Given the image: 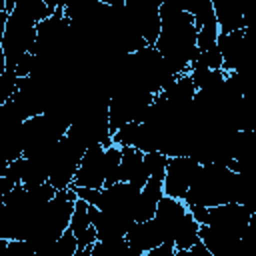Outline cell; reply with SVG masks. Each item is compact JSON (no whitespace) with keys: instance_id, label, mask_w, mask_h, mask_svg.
Instances as JSON below:
<instances>
[{"instance_id":"cell-2","label":"cell","mask_w":256,"mask_h":256,"mask_svg":"<svg viewBox=\"0 0 256 256\" xmlns=\"http://www.w3.org/2000/svg\"><path fill=\"white\" fill-rule=\"evenodd\" d=\"M22 124L24 120L20 118L14 102H6L0 108V168L8 166L24 154Z\"/></svg>"},{"instance_id":"cell-23","label":"cell","mask_w":256,"mask_h":256,"mask_svg":"<svg viewBox=\"0 0 256 256\" xmlns=\"http://www.w3.org/2000/svg\"><path fill=\"white\" fill-rule=\"evenodd\" d=\"M4 72H6V58H4V52L0 48V74H4Z\"/></svg>"},{"instance_id":"cell-12","label":"cell","mask_w":256,"mask_h":256,"mask_svg":"<svg viewBox=\"0 0 256 256\" xmlns=\"http://www.w3.org/2000/svg\"><path fill=\"white\" fill-rule=\"evenodd\" d=\"M198 230H200V224L190 216V212H186V216L182 218V222L178 224V228L174 232V248L176 250L192 248L196 242H200Z\"/></svg>"},{"instance_id":"cell-16","label":"cell","mask_w":256,"mask_h":256,"mask_svg":"<svg viewBox=\"0 0 256 256\" xmlns=\"http://www.w3.org/2000/svg\"><path fill=\"white\" fill-rule=\"evenodd\" d=\"M166 164H168V156L162 154V152H146L142 156V166L150 176H156V174H162L164 176V170H166Z\"/></svg>"},{"instance_id":"cell-6","label":"cell","mask_w":256,"mask_h":256,"mask_svg":"<svg viewBox=\"0 0 256 256\" xmlns=\"http://www.w3.org/2000/svg\"><path fill=\"white\" fill-rule=\"evenodd\" d=\"M186 212H188V208L182 200H176V198H170V196L160 198L152 220L156 224V230H158L162 242H172L174 244V232H176L178 224L182 222V218L186 216Z\"/></svg>"},{"instance_id":"cell-5","label":"cell","mask_w":256,"mask_h":256,"mask_svg":"<svg viewBox=\"0 0 256 256\" xmlns=\"http://www.w3.org/2000/svg\"><path fill=\"white\" fill-rule=\"evenodd\" d=\"M72 184L78 188H92V190L104 188V146L94 144L86 148Z\"/></svg>"},{"instance_id":"cell-15","label":"cell","mask_w":256,"mask_h":256,"mask_svg":"<svg viewBox=\"0 0 256 256\" xmlns=\"http://www.w3.org/2000/svg\"><path fill=\"white\" fill-rule=\"evenodd\" d=\"M120 158H122V148L120 146L110 144L108 148H104V188L118 182Z\"/></svg>"},{"instance_id":"cell-14","label":"cell","mask_w":256,"mask_h":256,"mask_svg":"<svg viewBox=\"0 0 256 256\" xmlns=\"http://www.w3.org/2000/svg\"><path fill=\"white\" fill-rule=\"evenodd\" d=\"M88 256H134L124 238L116 240H96L88 248Z\"/></svg>"},{"instance_id":"cell-7","label":"cell","mask_w":256,"mask_h":256,"mask_svg":"<svg viewBox=\"0 0 256 256\" xmlns=\"http://www.w3.org/2000/svg\"><path fill=\"white\" fill-rule=\"evenodd\" d=\"M124 240L130 246V250H132L134 256H144L148 250H152L158 244H162L154 220L132 222L130 228H128V232L124 234Z\"/></svg>"},{"instance_id":"cell-8","label":"cell","mask_w":256,"mask_h":256,"mask_svg":"<svg viewBox=\"0 0 256 256\" xmlns=\"http://www.w3.org/2000/svg\"><path fill=\"white\" fill-rule=\"evenodd\" d=\"M162 174L150 176L146 180V184L142 186L140 194H138V202H136V212H134V222H146L154 218L156 206L160 202V198L164 196L162 192Z\"/></svg>"},{"instance_id":"cell-13","label":"cell","mask_w":256,"mask_h":256,"mask_svg":"<svg viewBox=\"0 0 256 256\" xmlns=\"http://www.w3.org/2000/svg\"><path fill=\"white\" fill-rule=\"evenodd\" d=\"M218 34H220V30L216 24V16H214V10H210L196 26V48L206 50V48L214 46L218 40Z\"/></svg>"},{"instance_id":"cell-4","label":"cell","mask_w":256,"mask_h":256,"mask_svg":"<svg viewBox=\"0 0 256 256\" xmlns=\"http://www.w3.org/2000/svg\"><path fill=\"white\" fill-rule=\"evenodd\" d=\"M124 14L132 28L144 38L148 46L156 44V38L160 34V14L158 4L150 2H124Z\"/></svg>"},{"instance_id":"cell-24","label":"cell","mask_w":256,"mask_h":256,"mask_svg":"<svg viewBox=\"0 0 256 256\" xmlns=\"http://www.w3.org/2000/svg\"><path fill=\"white\" fill-rule=\"evenodd\" d=\"M74 256H88V248H78L74 252Z\"/></svg>"},{"instance_id":"cell-9","label":"cell","mask_w":256,"mask_h":256,"mask_svg":"<svg viewBox=\"0 0 256 256\" xmlns=\"http://www.w3.org/2000/svg\"><path fill=\"white\" fill-rule=\"evenodd\" d=\"M142 152L136 148H122V158H120V168H118V182H128L136 188L142 190V186L148 180V174L142 166Z\"/></svg>"},{"instance_id":"cell-22","label":"cell","mask_w":256,"mask_h":256,"mask_svg":"<svg viewBox=\"0 0 256 256\" xmlns=\"http://www.w3.org/2000/svg\"><path fill=\"white\" fill-rule=\"evenodd\" d=\"M174 256H212V254L206 250V246H204L202 242H196V244H194L192 248H188V250H176Z\"/></svg>"},{"instance_id":"cell-3","label":"cell","mask_w":256,"mask_h":256,"mask_svg":"<svg viewBox=\"0 0 256 256\" xmlns=\"http://www.w3.org/2000/svg\"><path fill=\"white\" fill-rule=\"evenodd\" d=\"M198 168H200V164L190 156H170L166 170H164V180H162L164 196L182 200L188 186L192 184Z\"/></svg>"},{"instance_id":"cell-18","label":"cell","mask_w":256,"mask_h":256,"mask_svg":"<svg viewBox=\"0 0 256 256\" xmlns=\"http://www.w3.org/2000/svg\"><path fill=\"white\" fill-rule=\"evenodd\" d=\"M16 86H18V76L14 72H4L0 74V108L12 100L14 92H16Z\"/></svg>"},{"instance_id":"cell-19","label":"cell","mask_w":256,"mask_h":256,"mask_svg":"<svg viewBox=\"0 0 256 256\" xmlns=\"http://www.w3.org/2000/svg\"><path fill=\"white\" fill-rule=\"evenodd\" d=\"M196 60L200 64H204L208 70H222V56H220L216 44L210 46V48H206V50H200V54H198Z\"/></svg>"},{"instance_id":"cell-11","label":"cell","mask_w":256,"mask_h":256,"mask_svg":"<svg viewBox=\"0 0 256 256\" xmlns=\"http://www.w3.org/2000/svg\"><path fill=\"white\" fill-rule=\"evenodd\" d=\"M212 10L216 16V24L220 34H230L236 30H246L248 28V20L242 14L240 8H236L230 2H212Z\"/></svg>"},{"instance_id":"cell-17","label":"cell","mask_w":256,"mask_h":256,"mask_svg":"<svg viewBox=\"0 0 256 256\" xmlns=\"http://www.w3.org/2000/svg\"><path fill=\"white\" fill-rule=\"evenodd\" d=\"M76 250H78L76 238L72 236L70 230H64V234L58 238V242L50 248V254L48 256H74Z\"/></svg>"},{"instance_id":"cell-10","label":"cell","mask_w":256,"mask_h":256,"mask_svg":"<svg viewBox=\"0 0 256 256\" xmlns=\"http://www.w3.org/2000/svg\"><path fill=\"white\" fill-rule=\"evenodd\" d=\"M68 230L76 238L78 248H90L96 242V232H94V228L90 224V218H88V204L80 198H76V202H74V210H72V216H70Z\"/></svg>"},{"instance_id":"cell-20","label":"cell","mask_w":256,"mask_h":256,"mask_svg":"<svg viewBox=\"0 0 256 256\" xmlns=\"http://www.w3.org/2000/svg\"><path fill=\"white\" fill-rule=\"evenodd\" d=\"M8 250L12 256H34V246L28 240H8Z\"/></svg>"},{"instance_id":"cell-1","label":"cell","mask_w":256,"mask_h":256,"mask_svg":"<svg viewBox=\"0 0 256 256\" xmlns=\"http://www.w3.org/2000/svg\"><path fill=\"white\" fill-rule=\"evenodd\" d=\"M160 34L156 38V52L166 60L174 74H188L192 62H196L200 50L196 48V28L188 12L176 2L166 0L158 4Z\"/></svg>"},{"instance_id":"cell-21","label":"cell","mask_w":256,"mask_h":256,"mask_svg":"<svg viewBox=\"0 0 256 256\" xmlns=\"http://www.w3.org/2000/svg\"><path fill=\"white\" fill-rule=\"evenodd\" d=\"M174 252H176V248H174L172 242H162V244H158L156 248L148 250L144 256H174Z\"/></svg>"}]
</instances>
